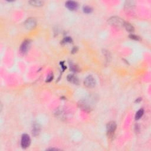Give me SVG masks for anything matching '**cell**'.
Segmentation results:
<instances>
[{
	"label": "cell",
	"instance_id": "cell-12",
	"mask_svg": "<svg viewBox=\"0 0 151 151\" xmlns=\"http://www.w3.org/2000/svg\"><path fill=\"white\" fill-rule=\"evenodd\" d=\"M144 109H140V110H139L138 112H136V115H135V119H136V120L139 119L144 115Z\"/></svg>",
	"mask_w": 151,
	"mask_h": 151
},
{
	"label": "cell",
	"instance_id": "cell-8",
	"mask_svg": "<svg viewBox=\"0 0 151 151\" xmlns=\"http://www.w3.org/2000/svg\"><path fill=\"white\" fill-rule=\"evenodd\" d=\"M67 80H68L69 81H70V82L72 83H74V84H78V78L73 75H69L68 76H67Z\"/></svg>",
	"mask_w": 151,
	"mask_h": 151
},
{
	"label": "cell",
	"instance_id": "cell-5",
	"mask_svg": "<svg viewBox=\"0 0 151 151\" xmlns=\"http://www.w3.org/2000/svg\"><path fill=\"white\" fill-rule=\"evenodd\" d=\"M116 129V124L115 122H110L107 125V132L109 136H112Z\"/></svg>",
	"mask_w": 151,
	"mask_h": 151
},
{
	"label": "cell",
	"instance_id": "cell-14",
	"mask_svg": "<svg viewBox=\"0 0 151 151\" xmlns=\"http://www.w3.org/2000/svg\"><path fill=\"white\" fill-rule=\"evenodd\" d=\"M129 37H130V38H132V39L135 40H140V38L139 37L136 36V35H133V34L130 35V36H129Z\"/></svg>",
	"mask_w": 151,
	"mask_h": 151
},
{
	"label": "cell",
	"instance_id": "cell-1",
	"mask_svg": "<svg viewBox=\"0 0 151 151\" xmlns=\"http://www.w3.org/2000/svg\"><path fill=\"white\" fill-rule=\"evenodd\" d=\"M108 22L111 25L117 28L124 27L125 21L122 19L118 17H112L109 19Z\"/></svg>",
	"mask_w": 151,
	"mask_h": 151
},
{
	"label": "cell",
	"instance_id": "cell-6",
	"mask_svg": "<svg viewBox=\"0 0 151 151\" xmlns=\"http://www.w3.org/2000/svg\"><path fill=\"white\" fill-rule=\"evenodd\" d=\"M30 41L28 40H25L22 43L21 47H20V51L23 54H25L27 52V51L28 50L29 48H30Z\"/></svg>",
	"mask_w": 151,
	"mask_h": 151
},
{
	"label": "cell",
	"instance_id": "cell-11",
	"mask_svg": "<svg viewBox=\"0 0 151 151\" xmlns=\"http://www.w3.org/2000/svg\"><path fill=\"white\" fill-rule=\"evenodd\" d=\"M29 3L31 5L35 6V7H40L43 5L44 2L41 1H29Z\"/></svg>",
	"mask_w": 151,
	"mask_h": 151
},
{
	"label": "cell",
	"instance_id": "cell-16",
	"mask_svg": "<svg viewBox=\"0 0 151 151\" xmlns=\"http://www.w3.org/2000/svg\"><path fill=\"white\" fill-rule=\"evenodd\" d=\"M53 75H52V74H51V75H49L48 78H47V81H50L52 79H53Z\"/></svg>",
	"mask_w": 151,
	"mask_h": 151
},
{
	"label": "cell",
	"instance_id": "cell-9",
	"mask_svg": "<svg viewBox=\"0 0 151 151\" xmlns=\"http://www.w3.org/2000/svg\"><path fill=\"white\" fill-rule=\"evenodd\" d=\"M40 131V127L37 124H34L33 125V130H32V132H33V135L34 136H37L39 134Z\"/></svg>",
	"mask_w": 151,
	"mask_h": 151
},
{
	"label": "cell",
	"instance_id": "cell-4",
	"mask_svg": "<svg viewBox=\"0 0 151 151\" xmlns=\"http://www.w3.org/2000/svg\"><path fill=\"white\" fill-rule=\"evenodd\" d=\"M36 24V21H35L34 18H28L27 20L25 21V23H24V25H25V27L27 29L31 30V29H33L35 27Z\"/></svg>",
	"mask_w": 151,
	"mask_h": 151
},
{
	"label": "cell",
	"instance_id": "cell-13",
	"mask_svg": "<svg viewBox=\"0 0 151 151\" xmlns=\"http://www.w3.org/2000/svg\"><path fill=\"white\" fill-rule=\"evenodd\" d=\"M83 11H84V12L85 13L89 14L92 13L93 10H92V8L91 7H88V6H86V7H84L83 8Z\"/></svg>",
	"mask_w": 151,
	"mask_h": 151
},
{
	"label": "cell",
	"instance_id": "cell-10",
	"mask_svg": "<svg viewBox=\"0 0 151 151\" xmlns=\"http://www.w3.org/2000/svg\"><path fill=\"white\" fill-rule=\"evenodd\" d=\"M124 27L125 28L126 30H127V31L131 32V33H132V32L134 31V27H133V26L131 25L130 23L125 22Z\"/></svg>",
	"mask_w": 151,
	"mask_h": 151
},
{
	"label": "cell",
	"instance_id": "cell-3",
	"mask_svg": "<svg viewBox=\"0 0 151 151\" xmlns=\"http://www.w3.org/2000/svg\"><path fill=\"white\" fill-rule=\"evenodd\" d=\"M31 143V139L30 136L27 134H24L21 137V145L23 148H27L30 146Z\"/></svg>",
	"mask_w": 151,
	"mask_h": 151
},
{
	"label": "cell",
	"instance_id": "cell-7",
	"mask_svg": "<svg viewBox=\"0 0 151 151\" xmlns=\"http://www.w3.org/2000/svg\"><path fill=\"white\" fill-rule=\"evenodd\" d=\"M66 6L70 10H76L78 7V4L75 1H69L66 3Z\"/></svg>",
	"mask_w": 151,
	"mask_h": 151
},
{
	"label": "cell",
	"instance_id": "cell-15",
	"mask_svg": "<svg viewBox=\"0 0 151 151\" xmlns=\"http://www.w3.org/2000/svg\"><path fill=\"white\" fill-rule=\"evenodd\" d=\"M64 43H66V42H67V43H71V42H72V40L70 37H66L64 40Z\"/></svg>",
	"mask_w": 151,
	"mask_h": 151
},
{
	"label": "cell",
	"instance_id": "cell-2",
	"mask_svg": "<svg viewBox=\"0 0 151 151\" xmlns=\"http://www.w3.org/2000/svg\"><path fill=\"white\" fill-rule=\"evenodd\" d=\"M84 84L88 88H93L96 85V80L92 76H89L84 80Z\"/></svg>",
	"mask_w": 151,
	"mask_h": 151
}]
</instances>
